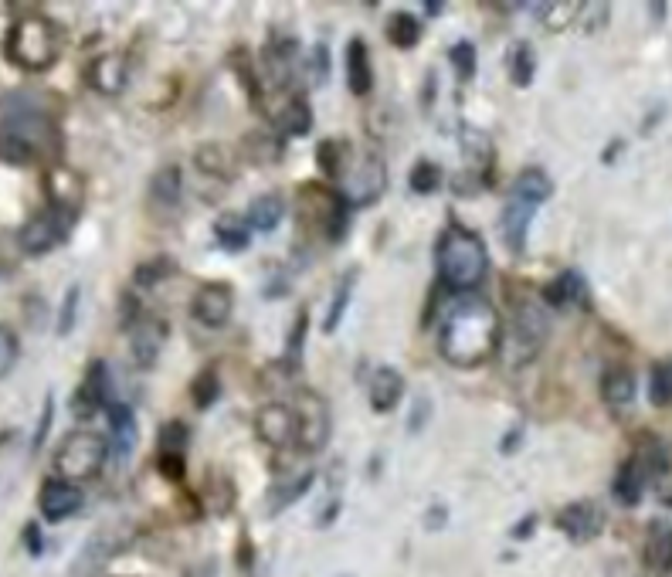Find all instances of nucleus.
<instances>
[{
  "instance_id": "obj_17",
  "label": "nucleus",
  "mask_w": 672,
  "mask_h": 577,
  "mask_svg": "<svg viewBox=\"0 0 672 577\" xmlns=\"http://www.w3.org/2000/svg\"><path fill=\"white\" fill-rule=\"evenodd\" d=\"M544 299H547L550 306H557V309L588 306V299H591L588 279H584V275L577 272V269L560 272L554 282H547V286H544Z\"/></svg>"
},
{
  "instance_id": "obj_26",
  "label": "nucleus",
  "mask_w": 672,
  "mask_h": 577,
  "mask_svg": "<svg viewBox=\"0 0 672 577\" xmlns=\"http://www.w3.org/2000/svg\"><path fill=\"white\" fill-rule=\"evenodd\" d=\"M248 225L255 231H275L282 225V218H286V201H282V194H258L252 204H248Z\"/></svg>"
},
{
  "instance_id": "obj_19",
  "label": "nucleus",
  "mask_w": 672,
  "mask_h": 577,
  "mask_svg": "<svg viewBox=\"0 0 672 577\" xmlns=\"http://www.w3.org/2000/svg\"><path fill=\"white\" fill-rule=\"evenodd\" d=\"M106 415H109V432H112V452H116L119 459H126V455L136 449V442H140V425H136L133 408L112 401Z\"/></svg>"
},
{
  "instance_id": "obj_22",
  "label": "nucleus",
  "mask_w": 672,
  "mask_h": 577,
  "mask_svg": "<svg viewBox=\"0 0 672 577\" xmlns=\"http://www.w3.org/2000/svg\"><path fill=\"white\" fill-rule=\"evenodd\" d=\"M133 360L140 367H150L157 360V353L163 350V340H167V326L163 320H143L133 326Z\"/></svg>"
},
{
  "instance_id": "obj_3",
  "label": "nucleus",
  "mask_w": 672,
  "mask_h": 577,
  "mask_svg": "<svg viewBox=\"0 0 672 577\" xmlns=\"http://www.w3.org/2000/svg\"><path fill=\"white\" fill-rule=\"evenodd\" d=\"M435 265H438V275H442V282L448 289L469 292L486 279L489 255H486V245H482V238L476 231L459 225V221H452V225L442 231V238H438Z\"/></svg>"
},
{
  "instance_id": "obj_41",
  "label": "nucleus",
  "mask_w": 672,
  "mask_h": 577,
  "mask_svg": "<svg viewBox=\"0 0 672 577\" xmlns=\"http://www.w3.org/2000/svg\"><path fill=\"white\" fill-rule=\"evenodd\" d=\"M448 55H452V65L459 68L462 79H472V72H476V51H472L469 41H459Z\"/></svg>"
},
{
  "instance_id": "obj_21",
  "label": "nucleus",
  "mask_w": 672,
  "mask_h": 577,
  "mask_svg": "<svg viewBox=\"0 0 672 577\" xmlns=\"http://www.w3.org/2000/svg\"><path fill=\"white\" fill-rule=\"evenodd\" d=\"M645 482H649V476H645V469L639 465V459H625L622 465H618V472H615L611 493H615V499L622 506H639L642 493H645Z\"/></svg>"
},
{
  "instance_id": "obj_31",
  "label": "nucleus",
  "mask_w": 672,
  "mask_h": 577,
  "mask_svg": "<svg viewBox=\"0 0 672 577\" xmlns=\"http://www.w3.org/2000/svg\"><path fill=\"white\" fill-rule=\"evenodd\" d=\"M387 38H391L398 48H415L421 41V21L408 11L391 14L387 17Z\"/></svg>"
},
{
  "instance_id": "obj_2",
  "label": "nucleus",
  "mask_w": 672,
  "mask_h": 577,
  "mask_svg": "<svg viewBox=\"0 0 672 577\" xmlns=\"http://www.w3.org/2000/svg\"><path fill=\"white\" fill-rule=\"evenodd\" d=\"M503 343V316L482 296L455 299L438 330V350L455 367H479Z\"/></svg>"
},
{
  "instance_id": "obj_32",
  "label": "nucleus",
  "mask_w": 672,
  "mask_h": 577,
  "mask_svg": "<svg viewBox=\"0 0 672 577\" xmlns=\"http://www.w3.org/2000/svg\"><path fill=\"white\" fill-rule=\"evenodd\" d=\"M533 72H537V55H533V45L530 41H520L510 55V79L523 89V85L533 82Z\"/></svg>"
},
{
  "instance_id": "obj_33",
  "label": "nucleus",
  "mask_w": 672,
  "mask_h": 577,
  "mask_svg": "<svg viewBox=\"0 0 672 577\" xmlns=\"http://www.w3.org/2000/svg\"><path fill=\"white\" fill-rule=\"evenodd\" d=\"M408 184L415 194H435L438 184H442V167L435 160H418L408 174Z\"/></svg>"
},
{
  "instance_id": "obj_7",
  "label": "nucleus",
  "mask_w": 672,
  "mask_h": 577,
  "mask_svg": "<svg viewBox=\"0 0 672 577\" xmlns=\"http://www.w3.org/2000/svg\"><path fill=\"white\" fill-rule=\"evenodd\" d=\"M106 455H109V442L102 435L72 432L55 452V472L58 479H68L79 486V482L99 476L102 465H106Z\"/></svg>"
},
{
  "instance_id": "obj_45",
  "label": "nucleus",
  "mask_w": 672,
  "mask_h": 577,
  "mask_svg": "<svg viewBox=\"0 0 672 577\" xmlns=\"http://www.w3.org/2000/svg\"><path fill=\"white\" fill-rule=\"evenodd\" d=\"M24 540H28V550L34 557L41 554V533H38V523H28V527H24Z\"/></svg>"
},
{
  "instance_id": "obj_37",
  "label": "nucleus",
  "mask_w": 672,
  "mask_h": 577,
  "mask_svg": "<svg viewBox=\"0 0 672 577\" xmlns=\"http://www.w3.org/2000/svg\"><path fill=\"white\" fill-rule=\"evenodd\" d=\"M17 357H21V340H17V333L11 330V326L0 323V377L11 374Z\"/></svg>"
},
{
  "instance_id": "obj_6",
  "label": "nucleus",
  "mask_w": 672,
  "mask_h": 577,
  "mask_svg": "<svg viewBox=\"0 0 672 577\" xmlns=\"http://www.w3.org/2000/svg\"><path fill=\"white\" fill-rule=\"evenodd\" d=\"M550 337V313L537 299H523L513 306L510 326L503 333V360L510 367H523L544 350Z\"/></svg>"
},
{
  "instance_id": "obj_1",
  "label": "nucleus",
  "mask_w": 672,
  "mask_h": 577,
  "mask_svg": "<svg viewBox=\"0 0 672 577\" xmlns=\"http://www.w3.org/2000/svg\"><path fill=\"white\" fill-rule=\"evenodd\" d=\"M58 153V126L41 96L11 89L0 96V157L17 167L51 160Z\"/></svg>"
},
{
  "instance_id": "obj_14",
  "label": "nucleus",
  "mask_w": 672,
  "mask_h": 577,
  "mask_svg": "<svg viewBox=\"0 0 672 577\" xmlns=\"http://www.w3.org/2000/svg\"><path fill=\"white\" fill-rule=\"evenodd\" d=\"M231 309H235V289L228 282H208V286L197 289L194 296V320L218 330L231 320Z\"/></svg>"
},
{
  "instance_id": "obj_4",
  "label": "nucleus",
  "mask_w": 672,
  "mask_h": 577,
  "mask_svg": "<svg viewBox=\"0 0 672 577\" xmlns=\"http://www.w3.org/2000/svg\"><path fill=\"white\" fill-rule=\"evenodd\" d=\"M58 48H62V34L58 24L45 14H24L17 17L7 31L4 51L14 65H21L24 72H45L55 65Z\"/></svg>"
},
{
  "instance_id": "obj_8",
  "label": "nucleus",
  "mask_w": 672,
  "mask_h": 577,
  "mask_svg": "<svg viewBox=\"0 0 672 577\" xmlns=\"http://www.w3.org/2000/svg\"><path fill=\"white\" fill-rule=\"evenodd\" d=\"M75 211L79 208L48 201L45 208L34 211L31 218L21 225V231H17V245H21L28 255H45V252H51V248H58L68 235H72Z\"/></svg>"
},
{
  "instance_id": "obj_12",
  "label": "nucleus",
  "mask_w": 672,
  "mask_h": 577,
  "mask_svg": "<svg viewBox=\"0 0 672 577\" xmlns=\"http://www.w3.org/2000/svg\"><path fill=\"white\" fill-rule=\"evenodd\" d=\"M557 530L564 533L574 544H588V540L598 537L605 530V513H601L598 503L591 499H577V503H567L564 510L557 513Z\"/></svg>"
},
{
  "instance_id": "obj_24",
  "label": "nucleus",
  "mask_w": 672,
  "mask_h": 577,
  "mask_svg": "<svg viewBox=\"0 0 672 577\" xmlns=\"http://www.w3.org/2000/svg\"><path fill=\"white\" fill-rule=\"evenodd\" d=\"M645 564L652 574H672V527L669 523H652L649 540H645Z\"/></svg>"
},
{
  "instance_id": "obj_11",
  "label": "nucleus",
  "mask_w": 672,
  "mask_h": 577,
  "mask_svg": "<svg viewBox=\"0 0 672 577\" xmlns=\"http://www.w3.org/2000/svg\"><path fill=\"white\" fill-rule=\"evenodd\" d=\"M126 540H129V527H123V523H119V527H102L96 537L82 547V554L75 557L72 577H92L96 571H102V567L109 564V557H116L119 550H123Z\"/></svg>"
},
{
  "instance_id": "obj_28",
  "label": "nucleus",
  "mask_w": 672,
  "mask_h": 577,
  "mask_svg": "<svg viewBox=\"0 0 672 577\" xmlns=\"http://www.w3.org/2000/svg\"><path fill=\"white\" fill-rule=\"evenodd\" d=\"M214 238H218V245L228 248V252H241V248H248L252 225H248V218H241V214H221V218L214 221Z\"/></svg>"
},
{
  "instance_id": "obj_23",
  "label": "nucleus",
  "mask_w": 672,
  "mask_h": 577,
  "mask_svg": "<svg viewBox=\"0 0 672 577\" xmlns=\"http://www.w3.org/2000/svg\"><path fill=\"white\" fill-rule=\"evenodd\" d=\"M635 391H639V384H635V374L628 367H611L601 377V398L608 408H628L635 401Z\"/></svg>"
},
{
  "instance_id": "obj_9",
  "label": "nucleus",
  "mask_w": 672,
  "mask_h": 577,
  "mask_svg": "<svg viewBox=\"0 0 672 577\" xmlns=\"http://www.w3.org/2000/svg\"><path fill=\"white\" fill-rule=\"evenodd\" d=\"M292 411H296V445L303 452H320L330 442L333 432V415L323 394L316 391H299L292 398Z\"/></svg>"
},
{
  "instance_id": "obj_34",
  "label": "nucleus",
  "mask_w": 672,
  "mask_h": 577,
  "mask_svg": "<svg viewBox=\"0 0 672 577\" xmlns=\"http://www.w3.org/2000/svg\"><path fill=\"white\" fill-rule=\"evenodd\" d=\"M649 398H652L656 408H669V404H672V360H662V364L652 367Z\"/></svg>"
},
{
  "instance_id": "obj_25",
  "label": "nucleus",
  "mask_w": 672,
  "mask_h": 577,
  "mask_svg": "<svg viewBox=\"0 0 672 577\" xmlns=\"http://www.w3.org/2000/svg\"><path fill=\"white\" fill-rule=\"evenodd\" d=\"M89 82H92V89L106 92V96L119 92L126 85V58L123 55H99L96 62L89 65Z\"/></svg>"
},
{
  "instance_id": "obj_44",
  "label": "nucleus",
  "mask_w": 672,
  "mask_h": 577,
  "mask_svg": "<svg viewBox=\"0 0 672 577\" xmlns=\"http://www.w3.org/2000/svg\"><path fill=\"white\" fill-rule=\"evenodd\" d=\"M303 337H306V313H299L296 330H292V343L286 347V353H289L292 360H299V350H303Z\"/></svg>"
},
{
  "instance_id": "obj_18",
  "label": "nucleus",
  "mask_w": 672,
  "mask_h": 577,
  "mask_svg": "<svg viewBox=\"0 0 672 577\" xmlns=\"http://www.w3.org/2000/svg\"><path fill=\"white\" fill-rule=\"evenodd\" d=\"M367 398H370V408L387 415V411L398 408V401L404 398V377L394 367H377L374 374H370Z\"/></svg>"
},
{
  "instance_id": "obj_46",
  "label": "nucleus",
  "mask_w": 672,
  "mask_h": 577,
  "mask_svg": "<svg viewBox=\"0 0 672 577\" xmlns=\"http://www.w3.org/2000/svg\"><path fill=\"white\" fill-rule=\"evenodd\" d=\"M530 530H537V516H533V513L527 516V520H523V523H520V527H516V530H513V537H527V533H530Z\"/></svg>"
},
{
  "instance_id": "obj_10",
  "label": "nucleus",
  "mask_w": 672,
  "mask_h": 577,
  "mask_svg": "<svg viewBox=\"0 0 672 577\" xmlns=\"http://www.w3.org/2000/svg\"><path fill=\"white\" fill-rule=\"evenodd\" d=\"M387 184V174H384V163L377 153H364L357 163H347V170H343V191L340 197L347 204H367V201H377Z\"/></svg>"
},
{
  "instance_id": "obj_20",
  "label": "nucleus",
  "mask_w": 672,
  "mask_h": 577,
  "mask_svg": "<svg viewBox=\"0 0 672 577\" xmlns=\"http://www.w3.org/2000/svg\"><path fill=\"white\" fill-rule=\"evenodd\" d=\"M343 65H347V85L353 96H367L370 85H374V68H370V51L360 38H353L347 45Z\"/></svg>"
},
{
  "instance_id": "obj_40",
  "label": "nucleus",
  "mask_w": 672,
  "mask_h": 577,
  "mask_svg": "<svg viewBox=\"0 0 672 577\" xmlns=\"http://www.w3.org/2000/svg\"><path fill=\"white\" fill-rule=\"evenodd\" d=\"M214 398H218V374H214V370H204L194 384V401H197V408H208Z\"/></svg>"
},
{
  "instance_id": "obj_13",
  "label": "nucleus",
  "mask_w": 672,
  "mask_h": 577,
  "mask_svg": "<svg viewBox=\"0 0 672 577\" xmlns=\"http://www.w3.org/2000/svg\"><path fill=\"white\" fill-rule=\"evenodd\" d=\"M85 503V493L75 482L68 479H45L41 482V493H38V510L45 520L58 523V520H68V516H75L82 510Z\"/></svg>"
},
{
  "instance_id": "obj_29",
  "label": "nucleus",
  "mask_w": 672,
  "mask_h": 577,
  "mask_svg": "<svg viewBox=\"0 0 672 577\" xmlns=\"http://www.w3.org/2000/svg\"><path fill=\"white\" fill-rule=\"evenodd\" d=\"M275 123L286 136H303L309 133V123H313V116H309V102L303 96H289L282 102V109L275 113Z\"/></svg>"
},
{
  "instance_id": "obj_27",
  "label": "nucleus",
  "mask_w": 672,
  "mask_h": 577,
  "mask_svg": "<svg viewBox=\"0 0 672 577\" xmlns=\"http://www.w3.org/2000/svg\"><path fill=\"white\" fill-rule=\"evenodd\" d=\"M180 194H184V174L180 167H160L150 180V197L157 208H174L180 204Z\"/></svg>"
},
{
  "instance_id": "obj_16",
  "label": "nucleus",
  "mask_w": 672,
  "mask_h": 577,
  "mask_svg": "<svg viewBox=\"0 0 672 577\" xmlns=\"http://www.w3.org/2000/svg\"><path fill=\"white\" fill-rule=\"evenodd\" d=\"M109 367L102 364V360H92L89 370H85L82 377V387L79 394H75V415H92V411L99 408H109L112 398H109Z\"/></svg>"
},
{
  "instance_id": "obj_36",
  "label": "nucleus",
  "mask_w": 672,
  "mask_h": 577,
  "mask_svg": "<svg viewBox=\"0 0 672 577\" xmlns=\"http://www.w3.org/2000/svg\"><path fill=\"white\" fill-rule=\"evenodd\" d=\"M577 14H581V7H577V4H547V7H540V11H537L540 21L547 24V31H560L564 24H571Z\"/></svg>"
},
{
  "instance_id": "obj_15",
  "label": "nucleus",
  "mask_w": 672,
  "mask_h": 577,
  "mask_svg": "<svg viewBox=\"0 0 672 577\" xmlns=\"http://www.w3.org/2000/svg\"><path fill=\"white\" fill-rule=\"evenodd\" d=\"M255 432L272 449H289L296 445V411L286 404H265L255 418Z\"/></svg>"
},
{
  "instance_id": "obj_30",
  "label": "nucleus",
  "mask_w": 672,
  "mask_h": 577,
  "mask_svg": "<svg viewBox=\"0 0 672 577\" xmlns=\"http://www.w3.org/2000/svg\"><path fill=\"white\" fill-rule=\"evenodd\" d=\"M353 286H357V269H350L340 282H336V289H333V303H330V309H326V316H323V330H326V333H333L336 326H340L343 313H347V306H350Z\"/></svg>"
},
{
  "instance_id": "obj_35",
  "label": "nucleus",
  "mask_w": 672,
  "mask_h": 577,
  "mask_svg": "<svg viewBox=\"0 0 672 577\" xmlns=\"http://www.w3.org/2000/svg\"><path fill=\"white\" fill-rule=\"evenodd\" d=\"M316 157H320L323 170L330 177H343V170H347V157H350V146L343 140H323L320 150H316Z\"/></svg>"
},
{
  "instance_id": "obj_39",
  "label": "nucleus",
  "mask_w": 672,
  "mask_h": 577,
  "mask_svg": "<svg viewBox=\"0 0 672 577\" xmlns=\"http://www.w3.org/2000/svg\"><path fill=\"white\" fill-rule=\"evenodd\" d=\"M184 442H187V428L180 421H170L160 435V455H184Z\"/></svg>"
},
{
  "instance_id": "obj_42",
  "label": "nucleus",
  "mask_w": 672,
  "mask_h": 577,
  "mask_svg": "<svg viewBox=\"0 0 672 577\" xmlns=\"http://www.w3.org/2000/svg\"><path fill=\"white\" fill-rule=\"evenodd\" d=\"M51 408H55V398H45V411H41V421H38V428H34V442H31V449H41V442H45V435H48V428H51Z\"/></svg>"
},
{
  "instance_id": "obj_43",
  "label": "nucleus",
  "mask_w": 672,
  "mask_h": 577,
  "mask_svg": "<svg viewBox=\"0 0 672 577\" xmlns=\"http://www.w3.org/2000/svg\"><path fill=\"white\" fill-rule=\"evenodd\" d=\"M330 51H326V45H320L313 51V58H309V72H313V79H316V85H323L326 82V65H330Z\"/></svg>"
},
{
  "instance_id": "obj_5",
  "label": "nucleus",
  "mask_w": 672,
  "mask_h": 577,
  "mask_svg": "<svg viewBox=\"0 0 672 577\" xmlns=\"http://www.w3.org/2000/svg\"><path fill=\"white\" fill-rule=\"evenodd\" d=\"M550 191H554V184H550V177L537 167L523 170V174L513 180L510 197H506V204H503V221H499V231H503V241L513 248L516 255H520L523 245H527L530 221H533V214H537L540 204L550 197Z\"/></svg>"
},
{
  "instance_id": "obj_38",
  "label": "nucleus",
  "mask_w": 672,
  "mask_h": 577,
  "mask_svg": "<svg viewBox=\"0 0 672 577\" xmlns=\"http://www.w3.org/2000/svg\"><path fill=\"white\" fill-rule=\"evenodd\" d=\"M79 296H82V289L79 286H68V292H65V299H62V313H58V333H72V326H75V316H79Z\"/></svg>"
}]
</instances>
